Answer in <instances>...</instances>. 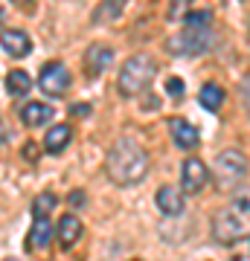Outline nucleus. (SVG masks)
<instances>
[{"label":"nucleus","instance_id":"9","mask_svg":"<svg viewBox=\"0 0 250 261\" xmlns=\"http://www.w3.org/2000/svg\"><path fill=\"white\" fill-rule=\"evenodd\" d=\"M0 44H3V49H6L9 56H15V58H24L29 49H32L29 35L20 32V29H3V32H0Z\"/></svg>","mask_w":250,"mask_h":261},{"label":"nucleus","instance_id":"11","mask_svg":"<svg viewBox=\"0 0 250 261\" xmlns=\"http://www.w3.org/2000/svg\"><path fill=\"white\" fill-rule=\"evenodd\" d=\"M111 58H113V53L108 47H90L87 53H84V73L99 75L105 67L111 64Z\"/></svg>","mask_w":250,"mask_h":261},{"label":"nucleus","instance_id":"22","mask_svg":"<svg viewBox=\"0 0 250 261\" xmlns=\"http://www.w3.org/2000/svg\"><path fill=\"white\" fill-rule=\"evenodd\" d=\"M70 113H73V116H87V113H90V108H87V105H73V108H70Z\"/></svg>","mask_w":250,"mask_h":261},{"label":"nucleus","instance_id":"6","mask_svg":"<svg viewBox=\"0 0 250 261\" xmlns=\"http://www.w3.org/2000/svg\"><path fill=\"white\" fill-rule=\"evenodd\" d=\"M38 84H41L44 93L58 96V93H64L67 87H70V73H67V67L61 64V61H50V64L41 67V79H38Z\"/></svg>","mask_w":250,"mask_h":261},{"label":"nucleus","instance_id":"20","mask_svg":"<svg viewBox=\"0 0 250 261\" xmlns=\"http://www.w3.org/2000/svg\"><path fill=\"white\" fill-rule=\"evenodd\" d=\"M210 23H213V15H210V12H192V15L186 18V27H192V29L210 27Z\"/></svg>","mask_w":250,"mask_h":261},{"label":"nucleus","instance_id":"23","mask_svg":"<svg viewBox=\"0 0 250 261\" xmlns=\"http://www.w3.org/2000/svg\"><path fill=\"white\" fill-rule=\"evenodd\" d=\"M24 157H27V160H35V157H38V148H35V145H27V148H24Z\"/></svg>","mask_w":250,"mask_h":261},{"label":"nucleus","instance_id":"4","mask_svg":"<svg viewBox=\"0 0 250 261\" xmlns=\"http://www.w3.org/2000/svg\"><path fill=\"white\" fill-rule=\"evenodd\" d=\"M213 235L221 244H236L247 235V215L236 212V209H224L215 215L213 221Z\"/></svg>","mask_w":250,"mask_h":261},{"label":"nucleus","instance_id":"13","mask_svg":"<svg viewBox=\"0 0 250 261\" xmlns=\"http://www.w3.org/2000/svg\"><path fill=\"white\" fill-rule=\"evenodd\" d=\"M20 119H24V125H29V128L47 125V122L53 119V108H50V105H41V102H29L27 108L20 111Z\"/></svg>","mask_w":250,"mask_h":261},{"label":"nucleus","instance_id":"1","mask_svg":"<svg viewBox=\"0 0 250 261\" xmlns=\"http://www.w3.org/2000/svg\"><path fill=\"white\" fill-rule=\"evenodd\" d=\"M105 171L117 186H134L146 177L148 171V154L140 148L134 140H120L113 142L105 160Z\"/></svg>","mask_w":250,"mask_h":261},{"label":"nucleus","instance_id":"24","mask_svg":"<svg viewBox=\"0 0 250 261\" xmlns=\"http://www.w3.org/2000/svg\"><path fill=\"white\" fill-rule=\"evenodd\" d=\"M70 203H73V206H82V203H84V195H82V192H73V195H70Z\"/></svg>","mask_w":250,"mask_h":261},{"label":"nucleus","instance_id":"19","mask_svg":"<svg viewBox=\"0 0 250 261\" xmlns=\"http://www.w3.org/2000/svg\"><path fill=\"white\" fill-rule=\"evenodd\" d=\"M58 203V197L53 195V192H44V195H38L35 197V203H32V212H35V218H47V215L56 209Z\"/></svg>","mask_w":250,"mask_h":261},{"label":"nucleus","instance_id":"18","mask_svg":"<svg viewBox=\"0 0 250 261\" xmlns=\"http://www.w3.org/2000/svg\"><path fill=\"white\" fill-rule=\"evenodd\" d=\"M122 6H125L122 0H105L102 6H99V9L93 12V20H96V23H105V20H113V18H117V15L122 12Z\"/></svg>","mask_w":250,"mask_h":261},{"label":"nucleus","instance_id":"7","mask_svg":"<svg viewBox=\"0 0 250 261\" xmlns=\"http://www.w3.org/2000/svg\"><path fill=\"white\" fill-rule=\"evenodd\" d=\"M180 180H184V189L186 192H201V189L207 186V180H210V171H207V166L201 163L198 157L186 160L184 163V171H180Z\"/></svg>","mask_w":250,"mask_h":261},{"label":"nucleus","instance_id":"17","mask_svg":"<svg viewBox=\"0 0 250 261\" xmlns=\"http://www.w3.org/2000/svg\"><path fill=\"white\" fill-rule=\"evenodd\" d=\"M32 238H29V244L35 247V250H44L47 244H50V238H53V224L47 221V218H35V224H32Z\"/></svg>","mask_w":250,"mask_h":261},{"label":"nucleus","instance_id":"26","mask_svg":"<svg viewBox=\"0 0 250 261\" xmlns=\"http://www.w3.org/2000/svg\"><path fill=\"white\" fill-rule=\"evenodd\" d=\"M15 3H27V0H15Z\"/></svg>","mask_w":250,"mask_h":261},{"label":"nucleus","instance_id":"5","mask_svg":"<svg viewBox=\"0 0 250 261\" xmlns=\"http://www.w3.org/2000/svg\"><path fill=\"white\" fill-rule=\"evenodd\" d=\"M207 47H210V27H201V29L186 27L177 38L169 41L172 53H204Z\"/></svg>","mask_w":250,"mask_h":261},{"label":"nucleus","instance_id":"8","mask_svg":"<svg viewBox=\"0 0 250 261\" xmlns=\"http://www.w3.org/2000/svg\"><path fill=\"white\" fill-rule=\"evenodd\" d=\"M169 130H172V140H175L177 148H195L198 145V128L192 122L175 116V119H169Z\"/></svg>","mask_w":250,"mask_h":261},{"label":"nucleus","instance_id":"3","mask_svg":"<svg viewBox=\"0 0 250 261\" xmlns=\"http://www.w3.org/2000/svg\"><path fill=\"white\" fill-rule=\"evenodd\" d=\"M244 177H247V160H244V154H239V151L218 154V160H215V183L224 192L239 189L244 183Z\"/></svg>","mask_w":250,"mask_h":261},{"label":"nucleus","instance_id":"12","mask_svg":"<svg viewBox=\"0 0 250 261\" xmlns=\"http://www.w3.org/2000/svg\"><path fill=\"white\" fill-rule=\"evenodd\" d=\"M70 140H73L70 125H53V128L47 130V137H44V148L53 151V154H58V151H64L67 145H70Z\"/></svg>","mask_w":250,"mask_h":261},{"label":"nucleus","instance_id":"21","mask_svg":"<svg viewBox=\"0 0 250 261\" xmlns=\"http://www.w3.org/2000/svg\"><path fill=\"white\" fill-rule=\"evenodd\" d=\"M166 93H169V96H180V93H184V82L172 75V79L166 82Z\"/></svg>","mask_w":250,"mask_h":261},{"label":"nucleus","instance_id":"15","mask_svg":"<svg viewBox=\"0 0 250 261\" xmlns=\"http://www.w3.org/2000/svg\"><path fill=\"white\" fill-rule=\"evenodd\" d=\"M29 87H32V79H29L27 70H12L6 75V90H9V96H27Z\"/></svg>","mask_w":250,"mask_h":261},{"label":"nucleus","instance_id":"10","mask_svg":"<svg viewBox=\"0 0 250 261\" xmlns=\"http://www.w3.org/2000/svg\"><path fill=\"white\" fill-rule=\"evenodd\" d=\"M154 200H157L160 212L169 215V218H177V215L184 212V195H180V189H175V186H160Z\"/></svg>","mask_w":250,"mask_h":261},{"label":"nucleus","instance_id":"25","mask_svg":"<svg viewBox=\"0 0 250 261\" xmlns=\"http://www.w3.org/2000/svg\"><path fill=\"white\" fill-rule=\"evenodd\" d=\"M6 140V128H3V122H0V142Z\"/></svg>","mask_w":250,"mask_h":261},{"label":"nucleus","instance_id":"14","mask_svg":"<svg viewBox=\"0 0 250 261\" xmlns=\"http://www.w3.org/2000/svg\"><path fill=\"white\" fill-rule=\"evenodd\" d=\"M79 238H82V221L76 215H64L58 221V241H61V247H73Z\"/></svg>","mask_w":250,"mask_h":261},{"label":"nucleus","instance_id":"2","mask_svg":"<svg viewBox=\"0 0 250 261\" xmlns=\"http://www.w3.org/2000/svg\"><path fill=\"white\" fill-rule=\"evenodd\" d=\"M157 73V64L151 56H134L122 64L120 73V93L122 96H140Z\"/></svg>","mask_w":250,"mask_h":261},{"label":"nucleus","instance_id":"16","mask_svg":"<svg viewBox=\"0 0 250 261\" xmlns=\"http://www.w3.org/2000/svg\"><path fill=\"white\" fill-rule=\"evenodd\" d=\"M198 99H201V105H204L207 111H218V108L224 105V87L215 84V82H210V84L201 87V96H198Z\"/></svg>","mask_w":250,"mask_h":261}]
</instances>
